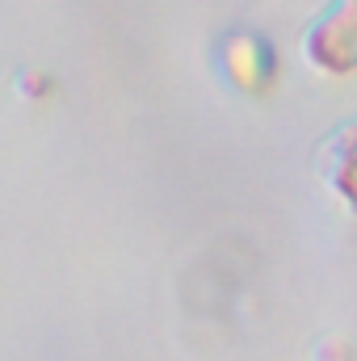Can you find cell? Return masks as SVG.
<instances>
[{
	"label": "cell",
	"instance_id": "cell-1",
	"mask_svg": "<svg viewBox=\"0 0 357 361\" xmlns=\"http://www.w3.org/2000/svg\"><path fill=\"white\" fill-rule=\"evenodd\" d=\"M357 34H353V0H337L324 17L311 21L303 34V55L324 76H349L357 63Z\"/></svg>",
	"mask_w": 357,
	"mask_h": 361
},
{
	"label": "cell",
	"instance_id": "cell-2",
	"mask_svg": "<svg viewBox=\"0 0 357 361\" xmlns=\"http://www.w3.org/2000/svg\"><path fill=\"white\" fill-rule=\"evenodd\" d=\"M219 72L227 76V85L248 97H261L277 80V51L269 47L265 34L257 30H236L219 42Z\"/></svg>",
	"mask_w": 357,
	"mask_h": 361
},
{
	"label": "cell",
	"instance_id": "cell-3",
	"mask_svg": "<svg viewBox=\"0 0 357 361\" xmlns=\"http://www.w3.org/2000/svg\"><path fill=\"white\" fill-rule=\"evenodd\" d=\"M51 89H55V80H51L47 72H25V76H17V92H25V97H47Z\"/></svg>",
	"mask_w": 357,
	"mask_h": 361
},
{
	"label": "cell",
	"instance_id": "cell-4",
	"mask_svg": "<svg viewBox=\"0 0 357 361\" xmlns=\"http://www.w3.org/2000/svg\"><path fill=\"white\" fill-rule=\"evenodd\" d=\"M315 361H349V345H345V341H324L320 353H315Z\"/></svg>",
	"mask_w": 357,
	"mask_h": 361
}]
</instances>
